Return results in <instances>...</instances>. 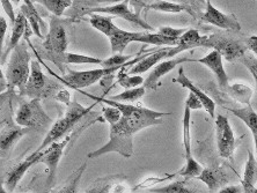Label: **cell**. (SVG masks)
Listing matches in <instances>:
<instances>
[{
    "mask_svg": "<svg viewBox=\"0 0 257 193\" xmlns=\"http://www.w3.org/2000/svg\"><path fill=\"white\" fill-rule=\"evenodd\" d=\"M171 113L158 112L151 109L137 107L130 112L123 113L119 122L110 125L109 141L97 150L90 152L88 158H96L108 153H118L123 157H131L134 154V135L143 128L162 124V117Z\"/></svg>",
    "mask_w": 257,
    "mask_h": 193,
    "instance_id": "obj_1",
    "label": "cell"
},
{
    "mask_svg": "<svg viewBox=\"0 0 257 193\" xmlns=\"http://www.w3.org/2000/svg\"><path fill=\"white\" fill-rule=\"evenodd\" d=\"M30 56L26 42H20L11 54L9 65L6 67V80L10 88H19L22 95L30 75Z\"/></svg>",
    "mask_w": 257,
    "mask_h": 193,
    "instance_id": "obj_2",
    "label": "cell"
},
{
    "mask_svg": "<svg viewBox=\"0 0 257 193\" xmlns=\"http://www.w3.org/2000/svg\"><path fill=\"white\" fill-rule=\"evenodd\" d=\"M90 110H92L90 107H81V105L77 102V100H73V102H71L69 105V109H67L65 117L58 119L57 122L52 125L50 131H49L48 134L45 135L44 140L40 145L39 148L36 149L35 153L43 152V150L47 149L49 146L52 145V143L57 142L59 139H62L67 132L73 128L74 125L77 124L82 117L88 115Z\"/></svg>",
    "mask_w": 257,
    "mask_h": 193,
    "instance_id": "obj_3",
    "label": "cell"
},
{
    "mask_svg": "<svg viewBox=\"0 0 257 193\" xmlns=\"http://www.w3.org/2000/svg\"><path fill=\"white\" fill-rule=\"evenodd\" d=\"M67 20L57 17H51L50 29L44 37L43 48L47 51L44 55L45 59L51 60L52 63L60 55L65 54L67 45H69V35H67Z\"/></svg>",
    "mask_w": 257,
    "mask_h": 193,
    "instance_id": "obj_4",
    "label": "cell"
},
{
    "mask_svg": "<svg viewBox=\"0 0 257 193\" xmlns=\"http://www.w3.org/2000/svg\"><path fill=\"white\" fill-rule=\"evenodd\" d=\"M15 123L21 127L42 130L52 124V119L47 115L40 100L22 102L15 116Z\"/></svg>",
    "mask_w": 257,
    "mask_h": 193,
    "instance_id": "obj_5",
    "label": "cell"
},
{
    "mask_svg": "<svg viewBox=\"0 0 257 193\" xmlns=\"http://www.w3.org/2000/svg\"><path fill=\"white\" fill-rule=\"evenodd\" d=\"M202 47L213 48L215 51H218L221 55L222 58L230 63L242 59L245 51L248 50L244 41L233 39V37L221 35V34L206 36Z\"/></svg>",
    "mask_w": 257,
    "mask_h": 193,
    "instance_id": "obj_6",
    "label": "cell"
},
{
    "mask_svg": "<svg viewBox=\"0 0 257 193\" xmlns=\"http://www.w3.org/2000/svg\"><path fill=\"white\" fill-rule=\"evenodd\" d=\"M57 89V85L52 82L50 79L44 75L39 62L33 60L30 63V75L25 87L22 95H27L33 100H41L45 98Z\"/></svg>",
    "mask_w": 257,
    "mask_h": 193,
    "instance_id": "obj_7",
    "label": "cell"
},
{
    "mask_svg": "<svg viewBox=\"0 0 257 193\" xmlns=\"http://www.w3.org/2000/svg\"><path fill=\"white\" fill-rule=\"evenodd\" d=\"M191 110L188 107H184L183 115V147L184 156H186V165L179 172V175L184 177L187 180L190 178H197L202 173L203 166L192 156L191 150V135H190V120H191Z\"/></svg>",
    "mask_w": 257,
    "mask_h": 193,
    "instance_id": "obj_8",
    "label": "cell"
},
{
    "mask_svg": "<svg viewBox=\"0 0 257 193\" xmlns=\"http://www.w3.org/2000/svg\"><path fill=\"white\" fill-rule=\"evenodd\" d=\"M117 70L120 69H117V67H114V69H103V67H102V69L82 72L69 69L67 70V74L64 75L63 78H59L56 74L54 75L57 79H59V80H62L64 83H66L67 86H70L71 88L81 89L92 86L93 83H95L97 81H101L102 79L108 77V75L114 74Z\"/></svg>",
    "mask_w": 257,
    "mask_h": 193,
    "instance_id": "obj_9",
    "label": "cell"
},
{
    "mask_svg": "<svg viewBox=\"0 0 257 193\" xmlns=\"http://www.w3.org/2000/svg\"><path fill=\"white\" fill-rule=\"evenodd\" d=\"M215 134H217L219 155L227 160H233V155L236 148V140L226 116L218 115L215 119Z\"/></svg>",
    "mask_w": 257,
    "mask_h": 193,
    "instance_id": "obj_10",
    "label": "cell"
},
{
    "mask_svg": "<svg viewBox=\"0 0 257 193\" xmlns=\"http://www.w3.org/2000/svg\"><path fill=\"white\" fill-rule=\"evenodd\" d=\"M93 13H105L114 15V17H119L126 20L128 22H132V24L139 26L143 29L147 30V32H152L154 30L153 27L147 24V21L144 20L141 18V15H138L136 12H132V11L128 9V2H122L120 4H116V5L112 6H104V7H95V9H88L86 10L84 14H93Z\"/></svg>",
    "mask_w": 257,
    "mask_h": 193,
    "instance_id": "obj_11",
    "label": "cell"
},
{
    "mask_svg": "<svg viewBox=\"0 0 257 193\" xmlns=\"http://www.w3.org/2000/svg\"><path fill=\"white\" fill-rule=\"evenodd\" d=\"M206 3V11L202 15V21L206 24L213 25L215 27L229 30V32H240L241 25L237 21L236 17L234 14H224L220 11H218L212 5L211 2Z\"/></svg>",
    "mask_w": 257,
    "mask_h": 193,
    "instance_id": "obj_12",
    "label": "cell"
},
{
    "mask_svg": "<svg viewBox=\"0 0 257 193\" xmlns=\"http://www.w3.org/2000/svg\"><path fill=\"white\" fill-rule=\"evenodd\" d=\"M69 141L70 138H66L65 140H63V141L60 142H55L42 152V156H41L39 163L45 164L49 170V177L47 181L48 187H51L52 183H54L58 164L60 160H62L64 149H65V147L67 143H69Z\"/></svg>",
    "mask_w": 257,
    "mask_h": 193,
    "instance_id": "obj_13",
    "label": "cell"
},
{
    "mask_svg": "<svg viewBox=\"0 0 257 193\" xmlns=\"http://www.w3.org/2000/svg\"><path fill=\"white\" fill-rule=\"evenodd\" d=\"M41 156H42V152L41 153L34 152L30 156L26 158V160L20 162L18 165H15L6 176L5 183H4V186H5L6 190L10 193L13 192L14 188L17 187V185L20 183L22 177L25 176V173L27 172L33 165L39 164Z\"/></svg>",
    "mask_w": 257,
    "mask_h": 193,
    "instance_id": "obj_14",
    "label": "cell"
},
{
    "mask_svg": "<svg viewBox=\"0 0 257 193\" xmlns=\"http://www.w3.org/2000/svg\"><path fill=\"white\" fill-rule=\"evenodd\" d=\"M195 62L192 58H172L168 60H164V62L159 63L158 65L154 67V70L151 72L149 78L146 79L143 83V87L145 89H156L159 85V80L166 74H168L172 70L175 69L177 65L182 63H189Z\"/></svg>",
    "mask_w": 257,
    "mask_h": 193,
    "instance_id": "obj_15",
    "label": "cell"
},
{
    "mask_svg": "<svg viewBox=\"0 0 257 193\" xmlns=\"http://www.w3.org/2000/svg\"><path fill=\"white\" fill-rule=\"evenodd\" d=\"M173 82L174 83H180V85L182 86L183 88L189 89V90H190V93H192L194 95L197 96L200 100V102H202L203 108L205 109L207 113H209V115L213 118L214 112H215L214 101L209 95H206V94L204 93L202 89H199L198 87L196 86L195 83L192 82L186 74H184V71H183L182 67H180V70H179V77H177L176 79H174Z\"/></svg>",
    "mask_w": 257,
    "mask_h": 193,
    "instance_id": "obj_16",
    "label": "cell"
},
{
    "mask_svg": "<svg viewBox=\"0 0 257 193\" xmlns=\"http://www.w3.org/2000/svg\"><path fill=\"white\" fill-rule=\"evenodd\" d=\"M195 62H198L203 65H205L206 67L213 72V74L217 78V80L219 82V86L222 87L224 89H228V77L227 73L224 69V65H222V57L219 54L218 51L213 50L212 52H210L209 55L204 57V58L200 59H195Z\"/></svg>",
    "mask_w": 257,
    "mask_h": 193,
    "instance_id": "obj_17",
    "label": "cell"
},
{
    "mask_svg": "<svg viewBox=\"0 0 257 193\" xmlns=\"http://www.w3.org/2000/svg\"><path fill=\"white\" fill-rule=\"evenodd\" d=\"M32 131V128L21 127L19 125L11 124L0 132V154H5L20 140L25 134Z\"/></svg>",
    "mask_w": 257,
    "mask_h": 193,
    "instance_id": "obj_18",
    "label": "cell"
},
{
    "mask_svg": "<svg viewBox=\"0 0 257 193\" xmlns=\"http://www.w3.org/2000/svg\"><path fill=\"white\" fill-rule=\"evenodd\" d=\"M171 51V48L159 49L157 51H152L147 55L145 58H143L141 62L132 66V69L128 71L127 74H142L144 72L149 71L151 67L157 66L159 63L164 62L165 58H168V54Z\"/></svg>",
    "mask_w": 257,
    "mask_h": 193,
    "instance_id": "obj_19",
    "label": "cell"
},
{
    "mask_svg": "<svg viewBox=\"0 0 257 193\" xmlns=\"http://www.w3.org/2000/svg\"><path fill=\"white\" fill-rule=\"evenodd\" d=\"M21 13L25 15L26 20H28V24L32 27L33 33L35 34L40 39H44L42 32L47 30V25L44 24L42 18L40 17L39 13L34 6V3L30 0H26L24 5L21 6Z\"/></svg>",
    "mask_w": 257,
    "mask_h": 193,
    "instance_id": "obj_20",
    "label": "cell"
},
{
    "mask_svg": "<svg viewBox=\"0 0 257 193\" xmlns=\"http://www.w3.org/2000/svg\"><path fill=\"white\" fill-rule=\"evenodd\" d=\"M26 22H27V20H26L25 15L20 12L18 14L17 19H15V22H14L13 29H12V35H11V39H10L9 43H7L6 49L3 52L2 58H0V64L6 63L7 57H9L10 54H12V51L18 47L19 43H20L21 37L25 35Z\"/></svg>",
    "mask_w": 257,
    "mask_h": 193,
    "instance_id": "obj_21",
    "label": "cell"
},
{
    "mask_svg": "<svg viewBox=\"0 0 257 193\" xmlns=\"http://www.w3.org/2000/svg\"><path fill=\"white\" fill-rule=\"evenodd\" d=\"M142 35V32H126L123 29H117L110 39V45L112 52H116L118 55H123V51L132 42H138L139 37Z\"/></svg>",
    "mask_w": 257,
    "mask_h": 193,
    "instance_id": "obj_22",
    "label": "cell"
},
{
    "mask_svg": "<svg viewBox=\"0 0 257 193\" xmlns=\"http://www.w3.org/2000/svg\"><path fill=\"white\" fill-rule=\"evenodd\" d=\"M257 181V162L250 150L248 152V161L245 163L243 178L241 180L242 193H252L255 190V184Z\"/></svg>",
    "mask_w": 257,
    "mask_h": 193,
    "instance_id": "obj_23",
    "label": "cell"
},
{
    "mask_svg": "<svg viewBox=\"0 0 257 193\" xmlns=\"http://www.w3.org/2000/svg\"><path fill=\"white\" fill-rule=\"evenodd\" d=\"M54 63L59 67L60 71L64 73V69H63L64 64H93V65H101L102 66L103 60L99 59V58H94V57H89V56L65 52V54L60 55Z\"/></svg>",
    "mask_w": 257,
    "mask_h": 193,
    "instance_id": "obj_24",
    "label": "cell"
},
{
    "mask_svg": "<svg viewBox=\"0 0 257 193\" xmlns=\"http://www.w3.org/2000/svg\"><path fill=\"white\" fill-rule=\"evenodd\" d=\"M89 24L92 25L96 30H99V32H101L102 34H104V35L109 37V39H110V37L114 35L116 30L118 29V27H117L116 25H114L111 18L103 17V15L101 14H95V13L90 14Z\"/></svg>",
    "mask_w": 257,
    "mask_h": 193,
    "instance_id": "obj_25",
    "label": "cell"
},
{
    "mask_svg": "<svg viewBox=\"0 0 257 193\" xmlns=\"http://www.w3.org/2000/svg\"><path fill=\"white\" fill-rule=\"evenodd\" d=\"M228 111H230L234 116H236L237 118L242 120L247 125L249 130L251 131L252 135L257 134V112L254 111L251 104L245 105L244 108L241 109H228Z\"/></svg>",
    "mask_w": 257,
    "mask_h": 193,
    "instance_id": "obj_26",
    "label": "cell"
},
{
    "mask_svg": "<svg viewBox=\"0 0 257 193\" xmlns=\"http://www.w3.org/2000/svg\"><path fill=\"white\" fill-rule=\"evenodd\" d=\"M86 168H87V162H85L84 164L79 166V168L72 173L69 178L66 179V181L62 185V186L56 188L54 191H51V193H78L79 183H80V179L82 175H84Z\"/></svg>",
    "mask_w": 257,
    "mask_h": 193,
    "instance_id": "obj_27",
    "label": "cell"
},
{
    "mask_svg": "<svg viewBox=\"0 0 257 193\" xmlns=\"http://www.w3.org/2000/svg\"><path fill=\"white\" fill-rule=\"evenodd\" d=\"M138 42L146 44L157 45V47H166V48H175L179 45V40L168 39L161 34H153L149 32H142V35L139 37Z\"/></svg>",
    "mask_w": 257,
    "mask_h": 193,
    "instance_id": "obj_28",
    "label": "cell"
},
{
    "mask_svg": "<svg viewBox=\"0 0 257 193\" xmlns=\"http://www.w3.org/2000/svg\"><path fill=\"white\" fill-rule=\"evenodd\" d=\"M146 10H154V11H159V12H165V13H181L183 12V11H187L188 13L194 15L192 10L189 7L188 2L186 4L171 3V2H157L152 4H147Z\"/></svg>",
    "mask_w": 257,
    "mask_h": 193,
    "instance_id": "obj_29",
    "label": "cell"
},
{
    "mask_svg": "<svg viewBox=\"0 0 257 193\" xmlns=\"http://www.w3.org/2000/svg\"><path fill=\"white\" fill-rule=\"evenodd\" d=\"M197 179L202 180L209 186L211 192L217 191L222 184L226 183V179H222V173L213 169H203V171L197 177Z\"/></svg>",
    "mask_w": 257,
    "mask_h": 193,
    "instance_id": "obj_30",
    "label": "cell"
},
{
    "mask_svg": "<svg viewBox=\"0 0 257 193\" xmlns=\"http://www.w3.org/2000/svg\"><path fill=\"white\" fill-rule=\"evenodd\" d=\"M149 192H152V193H204V192H200L199 190H197V188L188 185L186 180L174 181V183L165 185V186L150 188Z\"/></svg>",
    "mask_w": 257,
    "mask_h": 193,
    "instance_id": "obj_31",
    "label": "cell"
},
{
    "mask_svg": "<svg viewBox=\"0 0 257 193\" xmlns=\"http://www.w3.org/2000/svg\"><path fill=\"white\" fill-rule=\"evenodd\" d=\"M205 37L206 36H200L198 30L187 29V32L179 39V45H177V47H182L186 49V50L202 47Z\"/></svg>",
    "mask_w": 257,
    "mask_h": 193,
    "instance_id": "obj_32",
    "label": "cell"
},
{
    "mask_svg": "<svg viewBox=\"0 0 257 193\" xmlns=\"http://www.w3.org/2000/svg\"><path fill=\"white\" fill-rule=\"evenodd\" d=\"M37 3L44 6L49 12L54 14V17L57 18L62 17L64 11L73 5V2H71V0H41V2Z\"/></svg>",
    "mask_w": 257,
    "mask_h": 193,
    "instance_id": "obj_33",
    "label": "cell"
},
{
    "mask_svg": "<svg viewBox=\"0 0 257 193\" xmlns=\"http://www.w3.org/2000/svg\"><path fill=\"white\" fill-rule=\"evenodd\" d=\"M228 89L230 92V95L235 97L237 101L245 105H250V98L252 95V89L250 87L239 85V83H237V85H233Z\"/></svg>",
    "mask_w": 257,
    "mask_h": 193,
    "instance_id": "obj_34",
    "label": "cell"
},
{
    "mask_svg": "<svg viewBox=\"0 0 257 193\" xmlns=\"http://www.w3.org/2000/svg\"><path fill=\"white\" fill-rule=\"evenodd\" d=\"M146 89L144 87H137V88H131V89H126L125 92L118 94L114 97H111V101L115 102H135L142 98L144 95H145Z\"/></svg>",
    "mask_w": 257,
    "mask_h": 193,
    "instance_id": "obj_35",
    "label": "cell"
},
{
    "mask_svg": "<svg viewBox=\"0 0 257 193\" xmlns=\"http://www.w3.org/2000/svg\"><path fill=\"white\" fill-rule=\"evenodd\" d=\"M132 58H134V56H124V55L117 54L115 56L110 57V58L103 60L102 66H103V69H114V67L122 69V67L130 62Z\"/></svg>",
    "mask_w": 257,
    "mask_h": 193,
    "instance_id": "obj_36",
    "label": "cell"
},
{
    "mask_svg": "<svg viewBox=\"0 0 257 193\" xmlns=\"http://www.w3.org/2000/svg\"><path fill=\"white\" fill-rule=\"evenodd\" d=\"M118 83L119 86L124 87L126 89H131V88H137L138 86H141L142 83H144V79L142 77H128V74H126L125 72H119L118 74Z\"/></svg>",
    "mask_w": 257,
    "mask_h": 193,
    "instance_id": "obj_37",
    "label": "cell"
},
{
    "mask_svg": "<svg viewBox=\"0 0 257 193\" xmlns=\"http://www.w3.org/2000/svg\"><path fill=\"white\" fill-rule=\"evenodd\" d=\"M102 111H103L104 120H107L110 125H114L117 122H119L120 117H122L120 111L114 107H103L102 108Z\"/></svg>",
    "mask_w": 257,
    "mask_h": 193,
    "instance_id": "obj_38",
    "label": "cell"
},
{
    "mask_svg": "<svg viewBox=\"0 0 257 193\" xmlns=\"http://www.w3.org/2000/svg\"><path fill=\"white\" fill-rule=\"evenodd\" d=\"M111 178H104L102 180H99L96 181L95 185L90 188V190L87 191L86 193H110V190H111Z\"/></svg>",
    "mask_w": 257,
    "mask_h": 193,
    "instance_id": "obj_39",
    "label": "cell"
},
{
    "mask_svg": "<svg viewBox=\"0 0 257 193\" xmlns=\"http://www.w3.org/2000/svg\"><path fill=\"white\" fill-rule=\"evenodd\" d=\"M186 32H187V29H183V28L175 29V28H172V27H161V28H159L158 33L161 34V35L166 36V37H168V39L179 40L180 37L182 36Z\"/></svg>",
    "mask_w": 257,
    "mask_h": 193,
    "instance_id": "obj_40",
    "label": "cell"
},
{
    "mask_svg": "<svg viewBox=\"0 0 257 193\" xmlns=\"http://www.w3.org/2000/svg\"><path fill=\"white\" fill-rule=\"evenodd\" d=\"M241 63L244 64V66L247 67L250 72L252 78H254V80L256 82V89H257V59L254 58V57H243L242 59H241Z\"/></svg>",
    "mask_w": 257,
    "mask_h": 193,
    "instance_id": "obj_41",
    "label": "cell"
},
{
    "mask_svg": "<svg viewBox=\"0 0 257 193\" xmlns=\"http://www.w3.org/2000/svg\"><path fill=\"white\" fill-rule=\"evenodd\" d=\"M186 107H188L190 110H197V109L203 108V104L197 96L194 95L192 93H189V96L186 101Z\"/></svg>",
    "mask_w": 257,
    "mask_h": 193,
    "instance_id": "obj_42",
    "label": "cell"
},
{
    "mask_svg": "<svg viewBox=\"0 0 257 193\" xmlns=\"http://www.w3.org/2000/svg\"><path fill=\"white\" fill-rule=\"evenodd\" d=\"M7 28H9V25H7V21L4 19L2 15H0V58H2L3 52H4V40H5V35L7 32Z\"/></svg>",
    "mask_w": 257,
    "mask_h": 193,
    "instance_id": "obj_43",
    "label": "cell"
},
{
    "mask_svg": "<svg viewBox=\"0 0 257 193\" xmlns=\"http://www.w3.org/2000/svg\"><path fill=\"white\" fill-rule=\"evenodd\" d=\"M2 5H3L4 11H5V13L9 15V18H10V20H11V24H12V26H13L17 17H15V13H14L12 4H11V2H9V0H3Z\"/></svg>",
    "mask_w": 257,
    "mask_h": 193,
    "instance_id": "obj_44",
    "label": "cell"
},
{
    "mask_svg": "<svg viewBox=\"0 0 257 193\" xmlns=\"http://www.w3.org/2000/svg\"><path fill=\"white\" fill-rule=\"evenodd\" d=\"M13 95H14V88H10V87L6 92L0 94V111L5 108L7 102H10L11 97H12Z\"/></svg>",
    "mask_w": 257,
    "mask_h": 193,
    "instance_id": "obj_45",
    "label": "cell"
},
{
    "mask_svg": "<svg viewBox=\"0 0 257 193\" xmlns=\"http://www.w3.org/2000/svg\"><path fill=\"white\" fill-rule=\"evenodd\" d=\"M55 100H57L59 102H62V103H65L66 105H70L71 101H70V93L67 92L65 89H60L58 90L57 93H55Z\"/></svg>",
    "mask_w": 257,
    "mask_h": 193,
    "instance_id": "obj_46",
    "label": "cell"
},
{
    "mask_svg": "<svg viewBox=\"0 0 257 193\" xmlns=\"http://www.w3.org/2000/svg\"><path fill=\"white\" fill-rule=\"evenodd\" d=\"M244 43L248 50L252 51L257 56V36H250L249 39L244 40Z\"/></svg>",
    "mask_w": 257,
    "mask_h": 193,
    "instance_id": "obj_47",
    "label": "cell"
},
{
    "mask_svg": "<svg viewBox=\"0 0 257 193\" xmlns=\"http://www.w3.org/2000/svg\"><path fill=\"white\" fill-rule=\"evenodd\" d=\"M7 89H9V83H7L5 74L2 70V64H0V94L6 92Z\"/></svg>",
    "mask_w": 257,
    "mask_h": 193,
    "instance_id": "obj_48",
    "label": "cell"
},
{
    "mask_svg": "<svg viewBox=\"0 0 257 193\" xmlns=\"http://www.w3.org/2000/svg\"><path fill=\"white\" fill-rule=\"evenodd\" d=\"M217 193H242V186L241 185H232V186L221 188Z\"/></svg>",
    "mask_w": 257,
    "mask_h": 193,
    "instance_id": "obj_49",
    "label": "cell"
},
{
    "mask_svg": "<svg viewBox=\"0 0 257 193\" xmlns=\"http://www.w3.org/2000/svg\"><path fill=\"white\" fill-rule=\"evenodd\" d=\"M0 193H10L9 191L6 190L5 186H4L3 183H0Z\"/></svg>",
    "mask_w": 257,
    "mask_h": 193,
    "instance_id": "obj_50",
    "label": "cell"
},
{
    "mask_svg": "<svg viewBox=\"0 0 257 193\" xmlns=\"http://www.w3.org/2000/svg\"><path fill=\"white\" fill-rule=\"evenodd\" d=\"M254 137V142H255V150H256V162H257V134H254L252 135Z\"/></svg>",
    "mask_w": 257,
    "mask_h": 193,
    "instance_id": "obj_51",
    "label": "cell"
},
{
    "mask_svg": "<svg viewBox=\"0 0 257 193\" xmlns=\"http://www.w3.org/2000/svg\"><path fill=\"white\" fill-rule=\"evenodd\" d=\"M252 193H257V188H255V190H254V192H252Z\"/></svg>",
    "mask_w": 257,
    "mask_h": 193,
    "instance_id": "obj_52",
    "label": "cell"
},
{
    "mask_svg": "<svg viewBox=\"0 0 257 193\" xmlns=\"http://www.w3.org/2000/svg\"><path fill=\"white\" fill-rule=\"evenodd\" d=\"M0 155H2V154H0Z\"/></svg>",
    "mask_w": 257,
    "mask_h": 193,
    "instance_id": "obj_53",
    "label": "cell"
},
{
    "mask_svg": "<svg viewBox=\"0 0 257 193\" xmlns=\"http://www.w3.org/2000/svg\"><path fill=\"white\" fill-rule=\"evenodd\" d=\"M47 193H48V192H47Z\"/></svg>",
    "mask_w": 257,
    "mask_h": 193,
    "instance_id": "obj_54",
    "label": "cell"
}]
</instances>
